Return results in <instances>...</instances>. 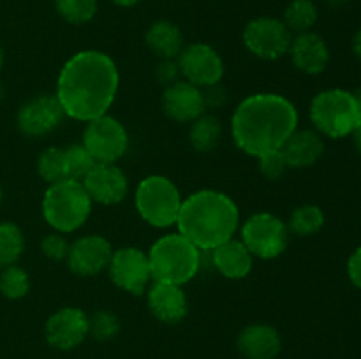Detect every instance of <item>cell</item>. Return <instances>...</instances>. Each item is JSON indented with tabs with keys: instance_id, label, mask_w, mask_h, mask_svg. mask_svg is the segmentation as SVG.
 <instances>
[{
	"instance_id": "obj_1",
	"label": "cell",
	"mask_w": 361,
	"mask_h": 359,
	"mask_svg": "<svg viewBox=\"0 0 361 359\" xmlns=\"http://www.w3.org/2000/svg\"><path fill=\"white\" fill-rule=\"evenodd\" d=\"M118 90V69L106 53L80 51L62 67L56 99L63 113L74 120L90 122L106 115Z\"/></svg>"
},
{
	"instance_id": "obj_2",
	"label": "cell",
	"mask_w": 361,
	"mask_h": 359,
	"mask_svg": "<svg viewBox=\"0 0 361 359\" xmlns=\"http://www.w3.org/2000/svg\"><path fill=\"white\" fill-rule=\"evenodd\" d=\"M298 127L295 104L277 94H256L240 102L231 120L236 146L247 155L261 157L281 150Z\"/></svg>"
},
{
	"instance_id": "obj_3",
	"label": "cell",
	"mask_w": 361,
	"mask_h": 359,
	"mask_svg": "<svg viewBox=\"0 0 361 359\" xmlns=\"http://www.w3.org/2000/svg\"><path fill=\"white\" fill-rule=\"evenodd\" d=\"M238 222L240 213L235 201L217 190L194 192L182 201L176 218L180 234L200 250H214L231 239Z\"/></svg>"
},
{
	"instance_id": "obj_4",
	"label": "cell",
	"mask_w": 361,
	"mask_h": 359,
	"mask_svg": "<svg viewBox=\"0 0 361 359\" xmlns=\"http://www.w3.org/2000/svg\"><path fill=\"white\" fill-rule=\"evenodd\" d=\"M148 264L154 282L183 285L200 271L201 250L180 232L162 236L152 245Z\"/></svg>"
},
{
	"instance_id": "obj_5",
	"label": "cell",
	"mask_w": 361,
	"mask_h": 359,
	"mask_svg": "<svg viewBox=\"0 0 361 359\" xmlns=\"http://www.w3.org/2000/svg\"><path fill=\"white\" fill-rule=\"evenodd\" d=\"M310 122L323 136L331 139L353 136L361 123L355 94L344 88L319 92L310 102Z\"/></svg>"
},
{
	"instance_id": "obj_6",
	"label": "cell",
	"mask_w": 361,
	"mask_h": 359,
	"mask_svg": "<svg viewBox=\"0 0 361 359\" xmlns=\"http://www.w3.org/2000/svg\"><path fill=\"white\" fill-rule=\"evenodd\" d=\"M92 199L78 180H60L49 183L42 199V215L59 232H74L87 222Z\"/></svg>"
},
{
	"instance_id": "obj_7",
	"label": "cell",
	"mask_w": 361,
	"mask_h": 359,
	"mask_svg": "<svg viewBox=\"0 0 361 359\" xmlns=\"http://www.w3.org/2000/svg\"><path fill=\"white\" fill-rule=\"evenodd\" d=\"M182 197L178 189L166 176L152 175L141 180L136 190V208L143 220L154 227H169L176 224Z\"/></svg>"
},
{
	"instance_id": "obj_8",
	"label": "cell",
	"mask_w": 361,
	"mask_h": 359,
	"mask_svg": "<svg viewBox=\"0 0 361 359\" xmlns=\"http://www.w3.org/2000/svg\"><path fill=\"white\" fill-rule=\"evenodd\" d=\"M81 144L87 148L95 164H115L127 151L129 136L118 120L102 115L88 122Z\"/></svg>"
},
{
	"instance_id": "obj_9",
	"label": "cell",
	"mask_w": 361,
	"mask_h": 359,
	"mask_svg": "<svg viewBox=\"0 0 361 359\" xmlns=\"http://www.w3.org/2000/svg\"><path fill=\"white\" fill-rule=\"evenodd\" d=\"M289 229L271 213H256L243 224L242 243L252 256L275 259L288 246Z\"/></svg>"
},
{
	"instance_id": "obj_10",
	"label": "cell",
	"mask_w": 361,
	"mask_h": 359,
	"mask_svg": "<svg viewBox=\"0 0 361 359\" xmlns=\"http://www.w3.org/2000/svg\"><path fill=\"white\" fill-rule=\"evenodd\" d=\"M243 44L252 55L263 60H277L289 53L293 32L284 21L271 16L250 20L243 28Z\"/></svg>"
},
{
	"instance_id": "obj_11",
	"label": "cell",
	"mask_w": 361,
	"mask_h": 359,
	"mask_svg": "<svg viewBox=\"0 0 361 359\" xmlns=\"http://www.w3.org/2000/svg\"><path fill=\"white\" fill-rule=\"evenodd\" d=\"M178 67L183 77L196 87H214L224 76L221 55L204 42H194L183 48L178 55Z\"/></svg>"
},
{
	"instance_id": "obj_12",
	"label": "cell",
	"mask_w": 361,
	"mask_h": 359,
	"mask_svg": "<svg viewBox=\"0 0 361 359\" xmlns=\"http://www.w3.org/2000/svg\"><path fill=\"white\" fill-rule=\"evenodd\" d=\"M108 267L113 284L136 296L143 294L152 278L148 256L134 246H126L113 252Z\"/></svg>"
},
{
	"instance_id": "obj_13",
	"label": "cell",
	"mask_w": 361,
	"mask_h": 359,
	"mask_svg": "<svg viewBox=\"0 0 361 359\" xmlns=\"http://www.w3.org/2000/svg\"><path fill=\"white\" fill-rule=\"evenodd\" d=\"M63 116L66 113L56 95H39L21 106L16 122L25 136L41 137L53 132L62 123Z\"/></svg>"
},
{
	"instance_id": "obj_14",
	"label": "cell",
	"mask_w": 361,
	"mask_h": 359,
	"mask_svg": "<svg viewBox=\"0 0 361 359\" xmlns=\"http://www.w3.org/2000/svg\"><path fill=\"white\" fill-rule=\"evenodd\" d=\"M46 341L59 351L78 347L88 334V317L80 308H60L53 313L44 326Z\"/></svg>"
},
{
	"instance_id": "obj_15",
	"label": "cell",
	"mask_w": 361,
	"mask_h": 359,
	"mask_svg": "<svg viewBox=\"0 0 361 359\" xmlns=\"http://www.w3.org/2000/svg\"><path fill=\"white\" fill-rule=\"evenodd\" d=\"M113 248L111 243L99 234H88L76 239L67 253L71 271L80 277H92L109 266Z\"/></svg>"
},
{
	"instance_id": "obj_16",
	"label": "cell",
	"mask_w": 361,
	"mask_h": 359,
	"mask_svg": "<svg viewBox=\"0 0 361 359\" xmlns=\"http://www.w3.org/2000/svg\"><path fill=\"white\" fill-rule=\"evenodd\" d=\"M162 109L176 122H194L207 109L204 95L200 87L189 81H175L162 94Z\"/></svg>"
},
{
	"instance_id": "obj_17",
	"label": "cell",
	"mask_w": 361,
	"mask_h": 359,
	"mask_svg": "<svg viewBox=\"0 0 361 359\" xmlns=\"http://www.w3.org/2000/svg\"><path fill=\"white\" fill-rule=\"evenodd\" d=\"M81 183L95 203L116 204L127 196V176L115 164H95Z\"/></svg>"
},
{
	"instance_id": "obj_18",
	"label": "cell",
	"mask_w": 361,
	"mask_h": 359,
	"mask_svg": "<svg viewBox=\"0 0 361 359\" xmlns=\"http://www.w3.org/2000/svg\"><path fill=\"white\" fill-rule=\"evenodd\" d=\"M289 53L296 69L310 76L321 74L330 63V48L316 32L296 34V37H293Z\"/></svg>"
},
{
	"instance_id": "obj_19",
	"label": "cell",
	"mask_w": 361,
	"mask_h": 359,
	"mask_svg": "<svg viewBox=\"0 0 361 359\" xmlns=\"http://www.w3.org/2000/svg\"><path fill=\"white\" fill-rule=\"evenodd\" d=\"M148 306L150 312L166 324H176L183 320L189 310L182 287L164 282H154V285L148 289Z\"/></svg>"
},
{
	"instance_id": "obj_20",
	"label": "cell",
	"mask_w": 361,
	"mask_h": 359,
	"mask_svg": "<svg viewBox=\"0 0 361 359\" xmlns=\"http://www.w3.org/2000/svg\"><path fill=\"white\" fill-rule=\"evenodd\" d=\"M288 168H310L321 158L324 143L314 130H295L281 146Z\"/></svg>"
},
{
	"instance_id": "obj_21",
	"label": "cell",
	"mask_w": 361,
	"mask_h": 359,
	"mask_svg": "<svg viewBox=\"0 0 361 359\" xmlns=\"http://www.w3.org/2000/svg\"><path fill=\"white\" fill-rule=\"evenodd\" d=\"M236 344L247 359H275L281 352V336L275 327L267 324L247 326Z\"/></svg>"
},
{
	"instance_id": "obj_22",
	"label": "cell",
	"mask_w": 361,
	"mask_h": 359,
	"mask_svg": "<svg viewBox=\"0 0 361 359\" xmlns=\"http://www.w3.org/2000/svg\"><path fill=\"white\" fill-rule=\"evenodd\" d=\"M212 263L226 278L240 280L252 270V253L242 241L231 238L212 250Z\"/></svg>"
},
{
	"instance_id": "obj_23",
	"label": "cell",
	"mask_w": 361,
	"mask_h": 359,
	"mask_svg": "<svg viewBox=\"0 0 361 359\" xmlns=\"http://www.w3.org/2000/svg\"><path fill=\"white\" fill-rule=\"evenodd\" d=\"M145 41H147L148 48H150L155 55L161 56L162 60L175 58V56H178L180 51L183 49L182 30H180L173 21L168 20L155 21V23L147 30Z\"/></svg>"
},
{
	"instance_id": "obj_24",
	"label": "cell",
	"mask_w": 361,
	"mask_h": 359,
	"mask_svg": "<svg viewBox=\"0 0 361 359\" xmlns=\"http://www.w3.org/2000/svg\"><path fill=\"white\" fill-rule=\"evenodd\" d=\"M319 18V9L314 0H293L284 11V25L295 34L310 32Z\"/></svg>"
},
{
	"instance_id": "obj_25",
	"label": "cell",
	"mask_w": 361,
	"mask_h": 359,
	"mask_svg": "<svg viewBox=\"0 0 361 359\" xmlns=\"http://www.w3.org/2000/svg\"><path fill=\"white\" fill-rule=\"evenodd\" d=\"M221 132V122L214 115H201L200 118L194 120L192 127H190V144L197 151H212L217 146Z\"/></svg>"
},
{
	"instance_id": "obj_26",
	"label": "cell",
	"mask_w": 361,
	"mask_h": 359,
	"mask_svg": "<svg viewBox=\"0 0 361 359\" xmlns=\"http://www.w3.org/2000/svg\"><path fill=\"white\" fill-rule=\"evenodd\" d=\"M25 248L23 232L13 222L0 224V270L20 260Z\"/></svg>"
},
{
	"instance_id": "obj_27",
	"label": "cell",
	"mask_w": 361,
	"mask_h": 359,
	"mask_svg": "<svg viewBox=\"0 0 361 359\" xmlns=\"http://www.w3.org/2000/svg\"><path fill=\"white\" fill-rule=\"evenodd\" d=\"M324 225V213L316 204H303L298 206L289 220V231L296 236H312L319 232Z\"/></svg>"
},
{
	"instance_id": "obj_28",
	"label": "cell",
	"mask_w": 361,
	"mask_h": 359,
	"mask_svg": "<svg viewBox=\"0 0 361 359\" xmlns=\"http://www.w3.org/2000/svg\"><path fill=\"white\" fill-rule=\"evenodd\" d=\"M99 0H55V9L67 23L85 25L97 14Z\"/></svg>"
},
{
	"instance_id": "obj_29",
	"label": "cell",
	"mask_w": 361,
	"mask_h": 359,
	"mask_svg": "<svg viewBox=\"0 0 361 359\" xmlns=\"http://www.w3.org/2000/svg\"><path fill=\"white\" fill-rule=\"evenodd\" d=\"M37 171L42 180L48 183L60 182V180H67L66 171V153L63 148L49 146L39 155L37 160Z\"/></svg>"
},
{
	"instance_id": "obj_30",
	"label": "cell",
	"mask_w": 361,
	"mask_h": 359,
	"mask_svg": "<svg viewBox=\"0 0 361 359\" xmlns=\"http://www.w3.org/2000/svg\"><path fill=\"white\" fill-rule=\"evenodd\" d=\"M28 289H30V278L23 267L16 264L4 267L0 273V292L4 298L21 299L27 296Z\"/></svg>"
},
{
	"instance_id": "obj_31",
	"label": "cell",
	"mask_w": 361,
	"mask_h": 359,
	"mask_svg": "<svg viewBox=\"0 0 361 359\" xmlns=\"http://www.w3.org/2000/svg\"><path fill=\"white\" fill-rule=\"evenodd\" d=\"M63 153H66L67 180L83 182L88 171L95 165V160L92 158V155L88 153L83 144H71V146L63 148Z\"/></svg>"
},
{
	"instance_id": "obj_32",
	"label": "cell",
	"mask_w": 361,
	"mask_h": 359,
	"mask_svg": "<svg viewBox=\"0 0 361 359\" xmlns=\"http://www.w3.org/2000/svg\"><path fill=\"white\" fill-rule=\"evenodd\" d=\"M120 331V320L118 317L108 310H101V312L94 313L88 319V334L99 341H108L115 338Z\"/></svg>"
},
{
	"instance_id": "obj_33",
	"label": "cell",
	"mask_w": 361,
	"mask_h": 359,
	"mask_svg": "<svg viewBox=\"0 0 361 359\" xmlns=\"http://www.w3.org/2000/svg\"><path fill=\"white\" fill-rule=\"evenodd\" d=\"M257 158H259V171L268 180H279L288 169V164H286V158L281 150L268 151V153L261 155Z\"/></svg>"
},
{
	"instance_id": "obj_34",
	"label": "cell",
	"mask_w": 361,
	"mask_h": 359,
	"mask_svg": "<svg viewBox=\"0 0 361 359\" xmlns=\"http://www.w3.org/2000/svg\"><path fill=\"white\" fill-rule=\"evenodd\" d=\"M69 248H71L69 241L63 238L62 232H51V234H46L44 239L41 241L42 253L51 260L67 259Z\"/></svg>"
},
{
	"instance_id": "obj_35",
	"label": "cell",
	"mask_w": 361,
	"mask_h": 359,
	"mask_svg": "<svg viewBox=\"0 0 361 359\" xmlns=\"http://www.w3.org/2000/svg\"><path fill=\"white\" fill-rule=\"evenodd\" d=\"M180 74V67L178 62H173V58L162 60L161 63L157 65V80L164 84H173L176 81Z\"/></svg>"
},
{
	"instance_id": "obj_36",
	"label": "cell",
	"mask_w": 361,
	"mask_h": 359,
	"mask_svg": "<svg viewBox=\"0 0 361 359\" xmlns=\"http://www.w3.org/2000/svg\"><path fill=\"white\" fill-rule=\"evenodd\" d=\"M348 277L351 284L361 291V246L355 250L348 259Z\"/></svg>"
},
{
	"instance_id": "obj_37",
	"label": "cell",
	"mask_w": 361,
	"mask_h": 359,
	"mask_svg": "<svg viewBox=\"0 0 361 359\" xmlns=\"http://www.w3.org/2000/svg\"><path fill=\"white\" fill-rule=\"evenodd\" d=\"M204 95V104L207 106H212V108H217V106H221L222 102L226 101V95H224V90H222L219 84H214V87H208L207 94Z\"/></svg>"
},
{
	"instance_id": "obj_38",
	"label": "cell",
	"mask_w": 361,
	"mask_h": 359,
	"mask_svg": "<svg viewBox=\"0 0 361 359\" xmlns=\"http://www.w3.org/2000/svg\"><path fill=\"white\" fill-rule=\"evenodd\" d=\"M353 53H355L356 58L361 62V28L356 32L355 37H353Z\"/></svg>"
},
{
	"instance_id": "obj_39",
	"label": "cell",
	"mask_w": 361,
	"mask_h": 359,
	"mask_svg": "<svg viewBox=\"0 0 361 359\" xmlns=\"http://www.w3.org/2000/svg\"><path fill=\"white\" fill-rule=\"evenodd\" d=\"M353 141H355L356 151H358V153L361 155V123H360L358 129H356L355 132H353Z\"/></svg>"
},
{
	"instance_id": "obj_40",
	"label": "cell",
	"mask_w": 361,
	"mask_h": 359,
	"mask_svg": "<svg viewBox=\"0 0 361 359\" xmlns=\"http://www.w3.org/2000/svg\"><path fill=\"white\" fill-rule=\"evenodd\" d=\"M111 2L118 7H134L136 4H140L141 0H111Z\"/></svg>"
},
{
	"instance_id": "obj_41",
	"label": "cell",
	"mask_w": 361,
	"mask_h": 359,
	"mask_svg": "<svg viewBox=\"0 0 361 359\" xmlns=\"http://www.w3.org/2000/svg\"><path fill=\"white\" fill-rule=\"evenodd\" d=\"M349 2H351V0H326L328 6L334 7V9H341V7H345Z\"/></svg>"
},
{
	"instance_id": "obj_42",
	"label": "cell",
	"mask_w": 361,
	"mask_h": 359,
	"mask_svg": "<svg viewBox=\"0 0 361 359\" xmlns=\"http://www.w3.org/2000/svg\"><path fill=\"white\" fill-rule=\"evenodd\" d=\"M353 94H355V97H356V102H358V108H360V115H361V87L358 88V90L356 92H353Z\"/></svg>"
},
{
	"instance_id": "obj_43",
	"label": "cell",
	"mask_w": 361,
	"mask_h": 359,
	"mask_svg": "<svg viewBox=\"0 0 361 359\" xmlns=\"http://www.w3.org/2000/svg\"><path fill=\"white\" fill-rule=\"evenodd\" d=\"M2 63H4V51L2 48H0V69H2Z\"/></svg>"
},
{
	"instance_id": "obj_44",
	"label": "cell",
	"mask_w": 361,
	"mask_h": 359,
	"mask_svg": "<svg viewBox=\"0 0 361 359\" xmlns=\"http://www.w3.org/2000/svg\"><path fill=\"white\" fill-rule=\"evenodd\" d=\"M2 197H4V192H2V187H0V203H2Z\"/></svg>"
}]
</instances>
